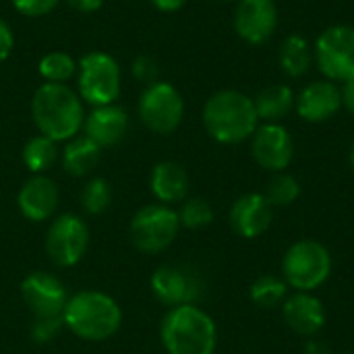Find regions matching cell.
Returning a JSON list of instances; mask_svg holds the SVG:
<instances>
[{
    "mask_svg": "<svg viewBox=\"0 0 354 354\" xmlns=\"http://www.w3.org/2000/svg\"><path fill=\"white\" fill-rule=\"evenodd\" d=\"M203 127L212 139L224 145L251 139L259 127L253 97L236 89L216 91L203 106Z\"/></svg>",
    "mask_w": 354,
    "mask_h": 354,
    "instance_id": "cell-1",
    "label": "cell"
},
{
    "mask_svg": "<svg viewBox=\"0 0 354 354\" xmlns=\"http://www.w3.org/2000/svg\"><path fill=\"white\" fill-rule=\"evenodd\" d=\"M31 116L37 131L52 141H68L83 127L81 97L64 83H44L31 100Z\"/></svg>",
    "mask_w": 354,
    "mask_h": 354,
    "instance_id": "cell-2",
    "label": "cell"
},
{
    "mask_svg": "<svg viewBox=\"0 0 354 354\" xmlns=\"http://www.w3.org/2000/svg\"><path fill=\"white\" fill-rule=\"evenodd\" d=\"M62 322L75 336L87 342H102L118 332L122 311L110 295L100 290H83L68 297L62 311Z\"/></svg>",
    "mask_w": 354,
    "mask_h": 354,
    "instance_id": "cell-3",
    "label": "cell"
},
{
    "mask_svg": "<svg viewBox=\"0 0 354 354\" xmlns=\"http://www.w3.org/2000/svg\"><path fill=\"white\" fill-rule=\"evenodd\" d=\"M160 338L168 354H214L218 330L203 309L197 305H183L164 315Z\"/></svg>",
    "mask_w": 354,
    "mask_h": 354,
    "instance_id": "cell-4",
    "label": "cell"
},
{
    "mask_svg": "<svg viewBox=\"0 0 354 354\" xmlns=\"http://www.w3.org/2000/svg\"><path fill=\"white\" fill-rule=\"evenodd\" d=\"M282 274L286 284L297 292H313L330 278L332 255L319 241H297L282 259Z\"/></svg>",
    "mask_w": 354,
    "mask_h": 354,
    "instance_id": "cell-5",
    "label": "cell"
},
{
    "mask_svg": "<svg viewBox=\"0 0 354 354\" xmlns=\"http://www.w3.org/2000/svg\"><path fill=\"white\" fill-rule=\"evenodd\" d=\"M178 230V212L164 203H149L133 216L129 236L141 253H162L176 241Z\"/></svg>",
    "mask_w": 354,
    "mask_h": 354,
    "instance_id": "cell-6",
    "label": "cell"
},
{
    "mask_svg": "<svg viewBox=\"0 0 354 354\" xmlns=\"http://www.w3.org/2000/svg\"><path fill=\"white\" fill-rule=\"evenodd\" d=\"M79 97L93 108L114 104L120 93V66L106 52H89L77 62Z\"/></svg>",
    "mask_w": 354,
    "mask_h": 354,
    "instance_id": "cell-7",
    "label": "cell"
},
{
    "mask_svg": "<svg viewBox=\"0 0 354 354\" xmlns=\"http://www.w3.org/2000/svg\"><path fill=\"white\" fill-rule=\"evenodd\" d=\"M313 60L328 81L346 83L354 79L353 25H332L324 29L313 46Z\"/></svg>",
    "mask_w": 354,
    "mask_h": 354,
    "instance_id": "cell-8",
    "label": "cell"
},
{
    "mask_svg": "<svg viewBox=\"0 0 354 354\" xmlns=\"http://www.w3.org/2000/svg\"><path fill=\"white\" fill-rule=\"evenodd\" d=\"M139 116L141 122L158 135L174 133L185 116V102L180 91L166 81L147 85L139 97Z\"/></svg>",
    "mask_w": 354,
    "mask_h": 354,
    "instance_id": "cell-9",
    "label": "cell"
},
{
    "mask_svg": "<svg viewBox=\"0 0 354 354\" xmlns=\"http://www.w3.org/2000/svg\"><path fill=\"white\" fill-rule=\"evenodd\" d=\"M87 245L89 228L75 214H64L56 218L46 232V253L50 261L58 268L77 266L83 259Z\"/></svg>",
    "mask_w": 354,
    "mask_h": 354,
    "instance_id": "cell-10",
    "label": "cell"
},
{
    "mask_svg": "<svg viewBox=\"0 0 354 354\" xmlns=\"http://www.w3.org/2000/svg\"><path fill=\"white\" fill-rule=\"evenodd\" d=\"M205 290L201 276L189 266H162L151 276L153 297L174 309L183 305H195Z\"/></svg>",
    "mask_w": 354,
    "mask_h": 354,
    "instance_id": "cell-11",
    "label": "cell"
},
{
    "mask_svg": "<svg viewBox=\"0 0 354 354\" xmlns=\"http://www.w3.org/2000/svg\"><path fill=\"white\" fill-rule=\"evenodd\" d=\"M253 160L270 172H284L295 158L292 135L280 122L259 124L251 137Z\"/></svg>",
    "mask_w": 354,
    "mask_h": 354,
    "instance_id": "cell-12",
    "label": "cell"
},
{
    "mask_svg": "<svg viewBox=\"0 0 354 354\" xmlns=\"http://www.w3.org/2000/svg\"><path fill=\"white\" fill-rule=\"evenodd\" d=\"M21 297L35 317H58L68 301L64 284L48 272L29 274L21 284Z\"/></svg>",
    "mask_w": 354,
    "mask_h": 354,
    "instance_id": "cell-13",
    "label": "cell"
},
{
    "mask_svg": "<svg viewBox=\"0 0 354 354\" xmlns=\"http://www.w3.org/2000/svg\"><path fill=\"white\" fill-rule=\"evenodd\" d=\"M278 29L276 0H239L234 10V31L247 44H266Z\"/></svg>",
    "mask_w": 354,
    "mask_h": 354,
    "instance_id": "cell-14",
    "label": "cell"
},
{
    "mask_svg": "<svg viewBox=\"0 0 354 354\" xmlns=\"http://www.w3.org/2000/svg\"><path fill=\"white\" fill-rule=\"evenodd\" d=\"M230 228L243 239H257L270 230L274 222V207L261 193H247L230 207Z\"/></svg>",
    "mask_w": 354,
    "mask_h": 354,
    "instance_id": "cell-15",
    "label": "cell"
},
{
    "mask_svg": "<svg viewBox=\"0 0 354 354\" xmlns=\"http://www.w3.org/2000/svg\"><path fill=\"white\" fill-rule=\"evenodd\" d=\"M299 116L307 122H326L342 108L340 87L334 81H313L301 89L295 100Z\"/></svg>",
    "mask_w": 354,
    "mask_h": 354,
    "instance_id": "cell-16",
    "label": "cell"
},
{
    "mask_svg": "<svg viewBox=\"0 0 354 354\" xmlns=\"http://www.w3.org/2000/svg\"><path fill=\"white\" fill-rule=\"evenodd\" d=\"M282 315L286 326L299 336L313 338L326 326L324 303L311 292H297L282 303Z\"/></svg>",
    "mask_w": 354,
    "mask_h": 354,
    "instance_id": "cell-17",
    "label": "cell"
},
{
    "mask_svg": "<svg viewBox=\"0 0 354 354\" xmlns=\"http://www.w3.org/2000/svg\"><path fill=\"white\" fill-rule=\"evenodd\" d=\"M17 205L21 214L31 222L48 220L58 207V187L52 178L44 174H33L21 187L17 195Z\"/></svg>",
    "mask_w": 354,
    "mask_h": 354,
    "instance_id": "cell-18",
    "label": "cell"
},
{
    "mask_svg": "<svg viewBox=\"0 0 354 354\" xmlns=\"http://www.w3.org/2000/svg\"><path fill=\"white\" fill-rule=\"evenodd\" d=\"M85 137H89L100 147H112L122 141L129 129V114L116 104L97 106L85 118Z\"/></svg>",
    "mask_w": 354,
    "mask_h": 354,
    "instance_id": "cell-19",
    "label": "cell"
},
{
    "mask_svg": "<svg viewBox=\"0 0 354 354\" xmlns=\"http://www.w3.org/2000/svg\"><path fill=\"white\" fill-rule=\"evenodd\" d=\"M189 174L176 162H160L149 174V189L164 205L178 203L189 195Z\"/></svg>",
    "mask_w": 354,
    "mask_h": 354,
    "instance_id": "cell-20",
    "label": "cell"
},
{
    "mask_svg": "<svg viewBox=\"0 0 354 354\" xmlns=\"http://www.w3.org/2000/svg\"><path fill=\"white\" fill-rule=\"evenodd\" d=\"M295 91L290 89V85H284V83H272V85H266L255 97H253V104H255V110H257V116L259 120H266V122H278L282 118H286L292 108H295Z\"/></svg>",
    "mask_w": 354,
    "mask_h": 354,
    "instance_id": "cell-21",
    "label": "cell"
},
{
    "mask_svg": "<svg viewBox=\"0 0 354 354\" xmlns=\"http://www.w3.org/2000/svg\"><path fill=\"white\" fill-rule=\"evenodd\" d=\"M62 168L71 176L89 174L102 158V147L93 143L89 137H73L62 149Z\"/></svg>",
    "mask_w": 354,
    "mask_h": 354,
    "instance_id": "cell-22",
    "label": "cell"
},
{
    "mask_svg": "<svg viewBox=\"0 0 354 354\" xmlns=\"http://www.w3.org/2000/svg\"><path fill=\"white\" fill-rule=\"evenodd\" d=\"M278 58H280V66H282L284 75L299 79L313 64V48L307 37L292 33V35L284 37V41L280 44Z\"/></svg>",
    "mask_w": 354,
    "mask_h": 354,
    "instance_id": "cell-23",
    "label": "cell"
},
{
    "mask_svg": "<svg viewBox=\"0 0 354 354\" xmlns=\"http://www.w3.org/2000/svg\"><path fill=\"white\" fill-rule=\"evenodd\" d=\"M56 160H58L56 141H52L46 135L31 137L23 147V164L33 174H41L50 170L56 164Z\"/></svg>",
    "mask_w": 354,
    "mask_h": 354,
    "instance_id": "cell-24",
    "label": "cell"
},
{
    "mask_svg": "<svg viewBox=\"0 0 354 354\" xmlns=\"http://www.w3.org/2000/svg\"><path fill=\"white\" fill-rule=\"evenodd\" d=\"M286 295H288V284L284 278H278V276H259L249 288L251 301L263 309H272L284 303Z\"/></svg>",
    "mask_w": 354,
    "mask_h": 354,
    "instance_id": "cell-25",
    "label": "cell"
},
{
    "mask_svg": "<svg viewBox=\"0 0 354 354\" xmlns=\"http://www.w3.org/2000/svg\"><path fill=\"white\" fill-rule=\"evenodd\" d=\"M263 195L272 207H286L301 197V183L288 172H276L270 178Z\"/></svg>",
    "mask_w": 354,
    "mask_h": 354,
    "instance_id": "cell-26",
    "label": "cell"
},
{
    "mask_svg": "<svg viewBox=\"0 0 354 354\" xmlns=\"http://www.w3.org/2000/svg\"><path fill=\"white\" fill-rule=\"evenodd\" d=\"M37 71L46 83H64L77 73V62L66 52H50L39 60Z\"/></svg>",
    "mask_w": 354,
    "mask_h": 354,
    "instance_id": "cell-27",
    "label": "cell"
},
{
    "mask_svg": "<svg viewBox=\"0 0 354 354\" xmlns=\"http://www.w3.org/2000/svg\"><path fill=\"white\" fill-rule=\"evenodd\" d=\"M114 199L112 187L106 178H91L81 193V207L89 216H100L104 214Z\"/></svg>",
    "mask_w": 354,
    "mask_h": 354,
    "instance_id": "cell-28",
    "label": "cell"
},
{
    "mask_svg": "<svg viewBox=\"0 0 354 354\" xmlns=\"http://www.w3.org/2000/svg\"><path fill=\"white\" fill-rule=\"evenodd\" d=\"M178 220H180V226H185L189 230H199L214 222V209H212L209 201H205L201 197H193L183 203V207L178 212Z\"/></svg>",
    "mask_w": 354,
    "mask_h": 354,
    "instance_id": "cell-29",
    "label": "cell"
},
{
    "mask_svg": "<svg viewBox=\"0 0 354 354\" xmlns=\"http://www.w3.org/2000/svg\"><path fill=\"white\" fill-rule=\"evenodd\" d=\"M62 326H64L62 315H58V317H35V322L31 326V340L37 344H48L60 334Z\"/></svg>",
    "mask_w": 354,
    "mask_h": 354,
    "instance_id": "cell-30",
    "label": "cell"
},
{
    "mask_svg": "<svg viewBox=\"0 0 354 354\" xmlns=\"http://www.w3.org/2000/svg\"><path fill=\"white\" fill-rule=\"evenodd\" d=\"M131 73H133V77H135L137 81H141V83H145V85H151V83L158 81L160 68H158V62H156L151 56L141 54V56H137V58L133 60Z\"/></svg>",
    "mask_w": 354,
    "mask_h": 354,
    "instance_id": "cell-31",
    "label": "cell"
},
{
    "mask_svg": "<svg viewBox=\"0 0 354 354\" xmlns=\"http://www.w3.org/2000/svg\"><path fill=\"white\" fill-rule=\"evenodd\" d=\"M10 2L25 17H41V15H48L58 4V0H10Z\"/></svg>",
    "mask_w": 354,
    "mask_h": 354,
    "instance_id": "cell-32",
    "label": "cell"
},
{
    "mask_svg": "<svg viewBox=\"0 0 354 354\" xmlns=\"http://www.w3.org/2000/svg\"><path fill=\"white\" fill-rule=\"evenodd\" d=\"M15 48V35L6 21L0 19V62H4Z\"/></svg>",
    "mask_w": 354,
    "mask_h": 354,
    "instance_id": "cell-33",
    "label": "cell"
},
{
    "mask_svg": "<svg viewBox=\"0 0 354 354\" xmlns=\"http://www.w3.org/2000/svg\"><path fill=\"white\" fill-rule=\"evenodd\" d=\"M340 95H342V108H346L351 114H354V79L342 83Z\"/></svg>",
    "mask_w": 354,
    "mask_h": 354,
    "instance_id": "cell-34",
    "label": "cell"
},
{
    "mask_svg": "<svg viewBox=\"0 0 354 354\" xmlns=\"http://www.w3.org/2000/svg\"><path fill=\"white\" fill-rule=\"evenodd\" d=\"M66 2L81 12H93L104 4V0H66Z\"/></svg>",
    "mask_w": 354,
    "mask_h": 354,
    "instance_id": "cell-35",
    "label": "cell"
},
{
    "mask_svg": "<svg viewBox=\"0 0 354 354\" xmlns=\"http://www.w3.org/2000/svg\"><path fill=\"white\" fill-rule=\"evenodd\" d=\"M149 2L162 12H174L178 8H183L187 0H149Z\"/></svg>",
    "mask_w": 354,
    "mask_h": 354,
    "instance_id": "cell-36",
    "label": "cell"
},
{
    "mask_svg": "<svg viewBox=\"0 0 354 354\" xmlns=\"http://www.w3.org/2000/svg\"><path fill=\"white\" fill-rule=\"evenodd\" d=\"M305 354H330V348L322 340H309L305 344Z\"/></svg>",
    "mask_w": 354,
    "mask_h": 354,
    "instance_id": "cell-37",
    "label": "cell"
},
{
    "mask_svg": "<svg viewBox=\"0 0 354 354\" xmlns=\"http://www.w3.org/2000/svg\"><path fill=\"white\" fill-rule=\"evenodd\" d=\"M348 162H351V168L354 170V143L351 145V151H348Z\"/></svg>",
    "mask_w": 354,
    "mask_h": 354,
    "instance_id": "cell-38",
    "label": "cell"
},
{
    "mask_svg": "<svg viewBox=\"0 0 354 354\" xmlns=\"http://www.w3.org/2000/svg\"><path fill=\"white\" fill-rule=\"evenodd\" d=\"M218 2H234V0H218Z\"/></svg>",
    "mask_w": 354,
    "mask_h": 354,
    "instance_id": "cell-39",
    "label": "cell"
}]
</instances>
